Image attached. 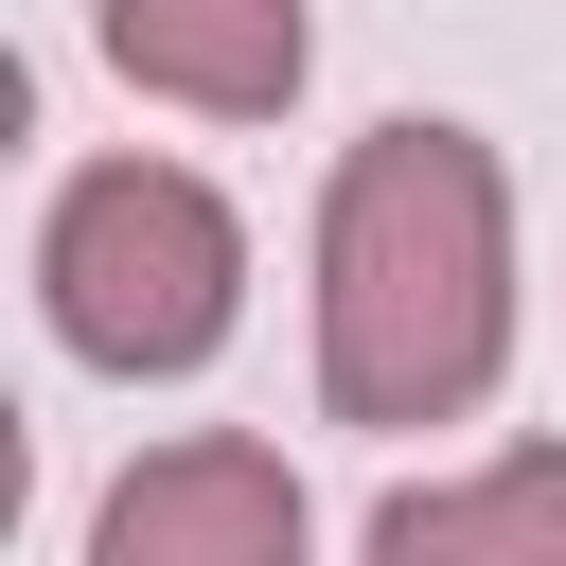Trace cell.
I'll list each match as a JSON object with an SVG mask.
<instances>
[{
	"label": "cell",
	"mask_w": 566,
	"mask_h": 566,
	"mask_svg": "<svg viewBox=\"0 0 566 566\" xmlns=\"http://www.w3.org/2000/svg\"><path fill=\"white\" fill-rule=\"evenodd\" d=\"M513 371V177L478 124H371L318 195V407L336 424H460Z\"/></svg>",
	"instance_id": "obj_1"
},
{
	"label": "cell",
	"mask_w": 566,
	"mask_h": 566,
	"mask_svg": "<svg viewBox=\"0 0 566 566\" xmlns=\"http://www.w3.org/2000/svg\"><path fill=\"white\" fill-rule=\"evenodd\" d=\"M35 301L88 371H195L230 318H248V230L212 177L177 159H88L53 177V230H35Z\"/></svg>",
	"instance_id": "obj_2"
},
{
	"label": "cell",
	"mask_w": 566,
	"mask_h": 566,
	"mask_svg": "<svg viewBox=\"0 0 566 566\" xmlns=\"http://www.w3.org/2000/svg\"><path fill=\"white\" fill-rule=\"evenodd\" d=\"M106 566H301V478L265 442H159L106 513H88Z\"/></svg>",
	"instance_id": "obj_3"
},
{
	"label": "cell",
	"mask_w": 566,
	"mask_h": 566,
	"mask_svg": "<svg viewBox=\"0 0 566 566\" xmlns=\"http://www.w3.org/2000/svg\"><path fill=\"white\" fill-rule=\"evenodd\" d=\"M106 71L195 124H283L318 71V18L301 0H106Z\"/></svg>",
	"instance_id": "obj_4"
},
{
	"label": "cell",
	"mask_w": 566,
	"mask_h": 566,
	"mask_svg": "<svg viewBox=\"0 0 566 566\" xmlns=\"http://www.w3.org/2000/svg\"><path fill=\"white\" fill-rule=\"evenodd\" d=\"M371 548L389 566H566V442H513L495 478H407Z\"/></svg>",
	"instance_id": "obj_5"
}]
</instances>
